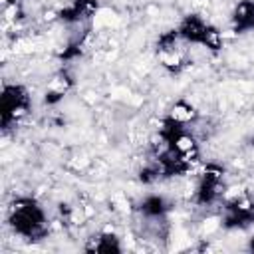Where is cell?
<instances>
[{
    "mask_svg": "<svg viewBox=\"0 0 254 254\" xmlns=\"http://www.w3.org/2000/svg\"><path fill=\"white\" fill-rule=\"evenodd\" d=\"M234 32H248L254 28V2L252 0H242L234 6L232 16H230Z\"/></svg>",
    "mask_w": 254,
    "mask_h": 254,
    "instance_id": "52a82bcc",
    "label": "cell"
},
{
    "mask_svg": "<svg viewBox=\"0 0 254 254\" xmlns=\"http://www.w3.org/2000/svg\"><path fill=\"white\" fill-rule=\"evenodd\" d=\"M187 46H189V42L179 34V30H171V32L163 34L157 44V58H159L161 65L171 71L183 69L187 64V58H189Z\"/></svg>",
    "mask_w": 254,
    "mask_h": 254,
    "instance_id": "3957f363",
    "label": "cell"
},
{
    "mask_svg": "<svg viewBox=\"0 0 254 254\" xmlns=\"http://www.w3.org/2000/svg\"><path fill=\"white\" fill-rule=\"evenodd\" d=\"M254 222V200L246 194L234 196L224 206V224L226 226H246Z\"/></svg>",
    "mask_w": 254,
    "mask_h": 254,
    "instance_id": "8992f818",
    "label": "cell"
},
{
    "mask_svg": "<svg viewBox=\"0 0 254 254\" xmlns=\"http://www.w3.org/2000/svg\"><path fill=\"white\" fill-rule=\"evenodd\" d=\"M30 109V95L22 85H4L0 97V113H2V127L10 129L12 125L20 123L28 115Z\"/></svg>",
    "mask_w": 254,
    "mask_h": 254,
    "instance_id": "7a4b0ae2",
    "label": "cell"
},
{
    "mask_svg": "<svg viewBox=\"0 0 254 254\" xmlns=\"http://www.w3.org/2000/svg\"><path fill=\"white\" fill-rule=\"evenodd\" d=\"M179 34L189 42V44H198L202 48H208L212 52L220 50L222 46V38H220V32L206 24L202 18L198 16H187L183 20V24L179 26Z\"/></svg>",
    "mask_w": 254,
    "mask_h": 254,
    "instance_id": "277c9868",
    "label": "cell"
},
{
    "mask_svg": "<svg viewBox=\"0 0 254 254\" xmlns=\"http://www.w3.org/2000/svg\"><path fill=\"white\" fill-rule=\"evenodd\" d=\"M250 250H254V236H252V240H250Z\"/></svg>",
    "mask_w": 254,
    "mask_h": 254,
    "instance_id": "30bf717a",
    "label": "cell"
},
{
    "mask_svg": "<svg viewBox=\"0 0 254 254\" xmlns=\"http://www.w3.org/2000/svg\"><path fill=\"white\" fill-rule=\"evenodd\" d=\"M196 115H198V113H196V109H194L190 103H187V101H177V103L171 107L169 119H173V121H177V123H181V125H187V123L194 121Z\"/></svg>",
    "mask_w": 254,
    "mask_h": 254,
    "instance_id": "9c48e42d",
    "label": "cell"
},
{
    "mask_svg": "<svg viewBox=\"0 0 254 254\" xmlns=\"http://www.w3.org/2000/svg\"><path fill=\"white\" fill-rule=\"evenodd\" d=\"M85 250L89 252H101V254H111V252H121V244L119 238L111 232H99L95 236L89 238V242L85 244Z\"/></svg>",
    "mask_w": 254,
    "mask_h": 254,
    "instance_id": "ba28073f",
    "label": "cell"
},
{
    "mask_svg": "<svg viewBox=\"0 0 254 254\" xmlns=\"http://www.w3.org/2000/svg\"><path fill=\"white\" fill-rule=\"evenodd\" d=\"M8 222L16 234L28 240H38L48 234L46 212L34 198H16L8 210Z\"/></svg>",
    "mask_w": 254,
    "mask_h": 254,
    "instance_id": "6da1fadb",
    "label": "cell"
},
{
    "mask_svg": "<svg viewBox=\"0 0 254 254\" xmlns=\"http://www.w3.org/2000/svg\"><path fill=\"white\" fill-rule=\"evenodd\" d=\"M222 189H224V183H222V169L214 167V165H208L200 179H198V185H196V202L198 204H212L220 194H222Z\"/></svg>",
    "mask_w": 254,
    "mask_h": 254,
    "instance_id": "5b68a950",
    "label": "cell"
}]
</instances>
